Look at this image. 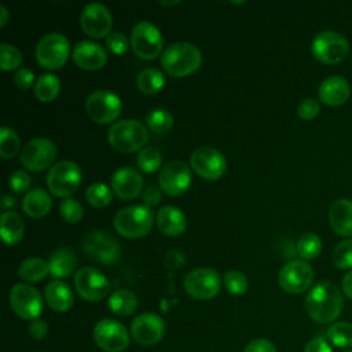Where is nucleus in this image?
I'll return each instance as SVG.
<instances>
[{"label": "nucleus", "mask_w": 352, "mask_h": 352, "mask_svg": "<svg viewBox=\"0 0 352 352\" xmlns=\"http://www.w3.org/2000/svg\"><path fill=\"white\" fill-rule=\"evenodd\" d=\"M29 336L34 340H43L47 337L48 334V326L45 323V320L43 319H34L30 322L29 327H28Z\"/></svg>", "instance_id": "nucleus-49"}, {"label": "nucleus", "mask_w": 352, "mask_h": 352, "mask_svg": "<svg viewBox=\"0 0 352 352\" xmlns=\"http://www.w3.org/2000/svg\"><path fill=\"white\" fill-rule=\"evenodd\" d=\"M349 82L341 76H330L324 78L318 89V95L322 103L326 106H340L349 98Z\"/></svg>", "instance_id": "nucleus-23"}, {"label": "nucleus", "mask_w": 352, "mask_h": 352, "mask_svg": "<svg viewBox=\"0 0 352 352\" xmlns=\"http://www.w3.org/2000/svg\"><path fill=\"white\" fill-rule=\"evenodd\" d=\"M331 261L340 270L352 268V239H345L336 245Z\"/></svg>", "instance_id": "nucleus-41"}, {"label": "nucleus", "mask_w": 352, "mask_h": 352, "mask_svg": "<svg viewBox=\"0 0 352 352\" xmlns=\"http://www.w3.org/2000/svg\"><path fill=\"white\" fill-rule=\"evenodd\" d=\"M155 223L158 230L168 236H179L186 231L187 227L184 213L172 205H166L157 212Z\"/></svg>", "instance_id": "nucleus-24"}, {"label": "nucleus", "mask_w": 352, "mask_h": 352, "mask_svg": "<svg viewBox=\"0 0 352 352\" xmlns=\"http://www.w3.org/2000/svg\"><path fill=\"white\" fill-rule=\"evenodd\" d=\"M80 25L87 36L92 38H106L111 33L113 18L106 6L100 3H89L81 11Z\"/></svg>", "instance_id": "nucleus-18"}, {"label": "nucleus", "mask_w": 352, "mask_h": 352, "mask_svg": "<svg viewBox=\"0 0 352 352\" xmlns=\"http://www.w3.org/2000/svg\"><path fill=\"white\" fill-rule=\"evenodd\" d=\"M312 280L314 270L305 260H292L286 263L278 274L279 286L290 294H298L308 290Z\"/></svg>", "instance_id": "nucleus-16"}, {"label": "nucleus", "mask_w": 352, "mask_h": 352, "mask_svg": "<svg viewBox=\"0 0 352 352\" xmlns=\"http://www.w3.org/2000/svg\"><path fill=\"white\" fill-rule=\"evenodd\" d=\"M14 82L19 89H29L34 81V73L30 69L26 67H21L16 70V73L14 74Z\"/></svg>", "instance_id": "nucleus-47"}, {"label": "nucleus", "mask_w": 352, "mask_h": 352, "mask_svg": "<svg viewBox=\"0 0 352 352\" xmlns=\"http://www.w3.org/2000/svg\"><path fill=\"white\" fill-rule=\"evenodd\" d=\"M104 40H106L107 50L113 55H124L128 51L129 45H131L126 36L121 32H111Z\"/></svg>", "instance_id": "nucleus-44"}, {"label": "nucleus", "mask_w": 352, "mask_h": 352, "mask_svg": "<svg viewBox=\"0 0 352 352\" xmlns=\"http://www.w3.org/2000/svg\"><path fill=\"white\" fill-rule=\"evenodd\" d=\"M319 103L312 99V98H305L298 103L297 107V114L300 118L305 120V121H311L314 118H316V116L319 114Z\"/></svg>", "instance_id": "nucleus-46"}, {"label": "nucleus", "mask_w": 352, "mask_h": 352, "mask_svg": "<svg viewBox=\"0 0 352 352\" xmlns=\"http://www.w3.org/2000/svg\"><path fill=\"white\" fill-rule=\"evenodd\" d=\"M148 140L146 125L136 118H126L114 122L107 132L109 144L124 154L140 151Z\"/></svg>", "instance_id": "nucleus-3"}, {"label": "nucleus", "mask_w": 352, "mask_h": 352, "mask_svg": "<svg viewBox=\"0 0 352 352\" xmlns=\"http://www.w3.org/2000/svg\"><path fill=\"white\" fill-rule=\"evenodd\" d=\"M342 307L341 290L329 280L316 283L305 297V309L309 318L322 324L336 320L341 315Z\"/></svg>", "instance_id": "nucleus-1"}, {"label": "nucleus", "mask_w": 352, "mask_h": 352, "mask_svg": "<svg viewBox=\"0 0 352 352\" xmlns=\"http://www.w3.org/2000/svg\"><path fill=\"white\" fill-rule=\"evenodd\" d=\"M56 158V147L47 138L29 140L19 153V161L28 170L41 172L51 166Z\"/></svg>", "instance_id": "nucleus-12"}, {"label": "nucleus", "mask_w": 352, "mask_h": 352, "mask_svg": "<svg viewBox=\"0 0 352 352\" xmlns=\"http://www.w3.org/2000/svg\"><path fill=\"white\" fill-rule=\"evenodd\" d=\"M21 150V140L14 129L1 126L0 129V155L3 160L15 157Z\"/></svg>", "instance_id": "nucleus-38"}, {"label": "nucleus", "mask_w": 352, "mask_h": 352, "mask_svg": "<svg viewBox=\"0 0 352 352\" xmlns=\"http://www.w3.org/2000/svg\"><path fill=\"white\" fill-rule=\"evenodd\" d=\"M22 52L14 47L12 44L1 43L0 45V69L3 72H11L15 69H21L22 63Z\"/></svg>", "instance_id": "nucleus-40"}, {"label": "nucleus", "mask_w": 352, "mask_h": 352, "mask_svg": "<svg viewBox=\"0 0 352 352\" xmlns=\"http://www.w3.org/2000/svg\"><path fill=\"white\" fill-rule=\"evenodd\" d=\"M121 111V99L107 89H98L85 100V113L96 124H113L120 117Z\"/></svg>", "instance_id": "nucleus-10"}, {"label": "nucleus", "mask_w": 352, "mask_h": 352, "mask_svg": "<svg viewBox=\"0 0 352 352\" xmlns=\"http://www.w3.org/2000/svg\"><path fill=\"white\" fill-rule=\"evenodd\" d=\"M220 275L213 268L191 270L183 280L186 293L195 300H210L220 292Z\"/></svg>", "instance_id": "nucleus-11"}, {"label": "nucleus", "mask_w": 352, "mask_h": 352, "mask_svg": "<svg viewBox=\"0 0 352 352\" xmlns=\"http://www.w3.org/2000/svg\"><path fill=\"white\" fill-rule=\"evenodd\" d=\"M94 340L106 352H122L129 345L126 329L114 319L99 320L94 329Z\"/></svg>", "instance_id": "nucleus-17"}, {"label": "nucleus", "mask_w": 352, "mask_h": 352, "mask_svg": "<svg viewBox=\"0 0 352 352\" xmlns=\"http://www.w3.org/2000/svg\"><path fill=\"white\" fill-rule=\"evenodd\" d=\"M50 274L47 261L38 257H29L19 264L18 275L26 282H40Z\"/></svg>", "instance_id": "nucleus-33"}, {"label": "nucleus", "mask_w": 352, "mask_h": 352, "mask_svg": "<svg viewBox=\"0 0 352 352\" xmlns=\"http://www.w3.org/2000/svg\"><path fill=\"white\" fill-rule=\"evenodd\" d=\"M81 169L73 161H59L47 173V187L58 198H69L81 184Z\"/></svg>", "instance_id": "nucleus-7"}, {"label": "nucleus", "mask_w": 352, "mask_h": 352, "mask_svg": "<svg viewBox=\"0 0 352 352\" xmlns=\"http://www.w3.org/2000/svg\"><path fill=\"white\" fill-rule=\"evenodd\" d=\"M74 289L85 301L103 300L110 292L109 279L94 267H82L74 274Z\"/></svg>", "instance_id": "nucleus-14"}, {"label": "nucleus", "mask_w": 352, "mask_h": 352, "mask_svg": "<svg viewBox=\"0 0 352 352\" xmlns=\"http://www.w3.org/2000/svg\"><path fill=\"white\" fill-rule=\"evenodd\" d=\"M0 224H1V238L6 245L14 246L22 241L25 226L18 213L12 210L3 212L0 217Z\"/></svg>", "instance_id": "nucleus-29"}, {"label": "nucleus", "mask_w": 352, "mask_h": 352, "mask_svg": "<svg viewBox=\"0 0 352 352\" xmlns=\"http://www.w3.org/2000/svg\"><path fill=\"white\" fill-rule=\"evenodd\" d=\"M8 301L12 311L22 319H38L43 312V297L38 290L28 283H16L11 287Z\"/></svg>", "instance_id": "nucleus-13"}, {"label": "nucleus", "mask_w": 352, "mask_h": 352, "mask_svg": "<svg viewBox=\"0 0 352 352\" xmlns=\"http://www.w3.org/2000/svg\"><path fill=\"white\" fill-rule=\"evenodd\" d=\"M34 54L41 67L47 70L62 69L70 55L69 40L60 33H48L38 40Z\"/></svg>", "instance_id": "nucleus-5"}, {"label": "nucleus", "mask_w": 352, "mask_h": 352, "mask_svg": "<svg viewBox=\"0 0 352 352\" xmlns=\"http://www.w3.org/2000/svg\"><path fill=\"white\" fill-rule=\"evenodd\" d=\"M243 352H276V348L271 341L264 340V338H257V340L250 341L245 346Z\"/></svg>", "instance_id": "nucleus-48"}, {"label": "nucleus", "mask_w": 352, "mask_h": 352, "mask_svg": "<svg viewBox=\"0 0 352 352\" xmlns=\"http://www.w3.org/2000/svg\"><path fill=\"white\" fill-rule=\"evenodd\" d=\"M183 261H184L183 254H182L180 252H176V250L169 252V253L166 254V257H165V265H166L168 268H170V270L180 267V265L183 264Z\"/></svg>", "instance_id": "nucleus-52"}, {"label": "nucleus", "mask_w": 352, "mask_h": 352, "mask_svg": "<svg viewBox=\"0 0 352 352\" xmlns=\"http://www.w3.org/2000/svg\"><path fill=\"white\" fill-rule=\"evenodd\" d=\"M52 201L47 191L41 188H33L22 199L23 213L32 219H41L51 210Z\"/></svg>", "instance_id": "nucleus-27"}, {"label": "nucleus", "mask_w": 352, "mask_h": 352, "mask_svg": "<svg viewBox=\"0 0 352 352\" xmlns=\"http://www.w3.org/2000/svg\"><path fill=\"white\" fill-rule=\"evenodd\" d=\"M72 59L82 70H99L107 62V52L98 43L82 40L74 45Z\"/></svg>", "instance_id": "nucleus-22"}, {"label": "nucleus", "mask_w": 352, "mask_h": 352, "mask_svg": "<svg viewBox=\"0 0 352 352\" xmlns=\"http://www.w3.org/2000/svg\"><path fill=\"white\" fill-rule=\"evenodd\" d=\"M34 91V96L43 102V103H50L52 100H55L60 92V81L56 76L47 73V74H41L33 87Z\"/></svg>", "instance_id": "nucleus-31"}, {"label": "nucleus", "mask_w": 352, "mask_h": 352, "mask_svg": "<svg viewBox=\"0 0 352 352\" xmlns=\"http://www.w3.org/2000/svg\"><path fill=\"white\" fill-rule=\"evenodd\" d=\"M326 336L329 341L338 348L352 346V323L349 322H336L327 327Z\"/></svg>", "instance_id": "nucleus-34"}, {"label": "nucleus", "mask_w": 352, "mask_h": 352, "mask_svg": "<svg viewBox=\"0 0 352 352\" xmlns=\"http://www.w3.org/2000/svg\"><path fill=\"white\" fill-rule=\"evenodd\" d=\"M59 214L66 223L76 224L82 219L84 209L78 201L73 198H65L59 205Z\"/></svg>", "instance_id": "nucleus-43"}, {"label": "nucleus", "mask_w": 352, "mask_h": 352, "mask_svg": "<svg viewBox=\"0 0 352 352\" xmlns=\"http://www.w3.org/2000/svg\"><path fill=\"white\" fill-rule=\"evenodd\" d=\"M44 298L50 308L56 312H66L74 302L72 289L62 280H51L44 290Z\"/></svg>", "instance_id": "nucleus-26"}, {"label": "nucleus", "mask_w": 352, "mask_h": 352, "mask_svg": "<svg viewBox=\"0 0 352 352\" xmlns=\"http://www.w3.org/2000/svg\"><path fill=\"white\" fill-rule=\"evenodd\" d=\"M142 199L144 202L146 206L151 208V206H157L161 199H162V194L160 191V188L154 187V186H150V187H146L142 192Z\"/></svg>", "instance_id": "nucleus-50"}, {"label": "nucleus", "mask_w": 352, "mask_h": 352, "mask_svg": "<svg viewBox=\"0 0 352 352\" xmlns=\"http://www.w3.org/2000/svg\"><path fill=\"white\" fill-rule=\"evenodd\" d=\"M129 43L135 55L143 60H153L162 55V36L158 28L148 21L138 22L132 28Z\"/></svg>", "instance_id": "nucleus-8"}, {"label": "nucleus", "mask_w": 352, "mask_h": 352, "mask_svg": "<svg viewBox=\"0 0 352 352\" xmlns=\"http://www.w3.org/2000/svg\"><path fill=\"white\" fill-rule=\"evenodd\" d=\"M304 352H333V349L323 337H316V338H312L305 345Z\"/></svg>", "instance_id": "nucleus-51"}, {"label": "nucleus", "mask_w": 352, "mask_h": 352, "mask_svg": "<svg viewBox=\"0 0 352 352\" xmlns=\"http://www.w3.org/2000/svg\"><path fill=\"white\" fill-rule=\"evenodd\" d=\"M322 252V241L314 232L302 234L297 241V254L302 260H312Z\"/></svg>", "instance_id": "nucleus-36"}, {"label": "nucleus", "mask_w": 352, "mask_h": 352, "mask_svg": "<svg viewBox=\"0 0 352 352\" xmlns=\"http://www.w3.org/2000/svg\"><path fill=\"white\" fill-rule=\"evenodd\" d=\"M202 63V54L197 45L188 41L169 44L161 55V66L166 74L182 78L194 74Z\"/></svg>", "instance_id": "nucleus-2"}, {"label": "nucleus", "mask_w": 352, "mask_h": 352, "mask_svg": "<svg viewBox=\"0 0 352 352\" xmlns=\"http://www.w3.org/2000/svg\"><path fill=\"white\" fill-rule=\"evenodd\" d=\"M173 117L169 111L164 109L151 110L146 116V125L150 131L155 133H168L173 126Z\"/></svg>", "instance_id": "nucleus-37"}, {"label": "nucleus", "mask_w": 352, "mask_h": 352, "mask_svg": "<svg viewBox=\"0 0 352 352\" xmlns=\"http://www.w3.org/2000/svg\"><path fill=\"white\" fill-rule=\"evenodd\" d=\"M8 186L11 188V191H14L15 194H22V192H26L30 187V176L19 169V170H15L11 176H10V180H8ZM29 192V191H28Z\"/></svg>", "instance_id": "nucleus-45"}, {"label": "nucleus", "mask_w": 352, "mask_h": 352, "mask_svg": "<svg viewBox=\"0 0 352 352\" xmlns=\"http://www.w3.org/2000/svg\"><path fill=\"white\" fill-rule=\"evenodd\" d=\"M348 352H352V351H348Z\"/></svg>", "instance_id": "nucleus-57"}, {"label": "nucleus", "mask_w": 352, "mask_h": 352, "mask_svg": "<svg viewBox=\"0 0 352 352\" xmlns=\"http://www.w3.org/2000/svg\"><path fill=\"white\" fill-rule=\"evenodd\" d=\"M329 221L338 235L352 238V201L346 198L334 201L329 210Z\"/></svg>", "instance_id": "nucleus-25"}, {"label": "nucleus", "mask_w": 352, "mask_h": 352, "mask_svg": "<svg viewBox=\"0 0 352 352\" xmlns=\"http://www.w3.org/2000/svg\"><path fill=\"white\" fill-rule=\"evenodd\" d=\"M76 264H77V257L72 249L69 248L56 249L51 254L48 261L50 274L54 278H59V279L67 278L74 272Z\"/></svg>", "instance_id": "nucleus-28"}, {"label": "nucleus", "mask_w": 352, "mask_h": 352, "mask_svg": "<svg viewBox=\"0 0 352 352\" xmlns=\"http://www.w3.org/2000/svg\"><path fill=\"white\" fill-rule=\"evenodd\" d=\"M223 283H224L227 292L234 296H241V294L246 293L248 285H249L245 274L241 271H236V270L227 271L223 276Z\"/></svg>", "instance_id": "nucleus-42"}, {"label": "nucleus", "mask_w": 352, "mask_h": 352, "mask_svg": "<svg viewBox=\"0 0 352 352\" xmlns=\"http://www.w3.org/2000/svg\"><path fill=\"white\" fill-rule=\"evenodd\" d=\"M190 165L194 172L205 180H219L227 169L226 157L213 147H198L190 155Z\"/></svg>", "instance_id": "nucleus-15"}, {"label": "nucleus", "mask_w": 352, "mask_h": 352, "mask_svg": "<svg viewBox=\"0 0 352 352\" xmlns=\"http://www.w3.org/2000/svg\"><path fill=\"white\" fill-rule=\"evenodd\" d=\"M8 16H10L8 10L4 6H0V28H4L7 25Z\"/></svg>", "instance_id": "nucleus-55"}, {"label": "nucleus", "mask_w": 352, "mask_h": 352, "mask_svg": "<svg viewBox=\"0 0 352 352\" xmlns=\"http://www.w3.org/2000/svg\"><path fill=\"white\" fill-rule=\"evenodd\" d=\"M85 199L94 208H106L113 199V190L104 183H92L85 190Z\"/></svg>", "instance_id": "nucleus-35"}, {"label": "nucleus", "mask_w": 352, "mask_h": 352, "mask_svg": "<svg viewBox=\"0 0 352 352\" xmlns=\"http://www.w3.org/2000/svg\"><path fill=\"white\" fill-rule=\"evenodd\" d=\"M311 51L314 58L320 63L336 65L348 56L349 43L338 32L323 30L314 37Z\"/></svg>", "instance_id": "nucleus-6"}, {"label": "nucleus", "mask_w": 352, "mask_h": 352, "mask_svg": "<svg viewBox=\"0 0 352 352\" xmlns=\"http://www.w3.org/2000/svg\"><path fill=\"white\" fill-rule=\"evenodd\" d=\"M15 198H12L11 195H4L1 198V209L3 212H10V209H12L15 206Z\"/></svg>", "instance_id": "nucleus-54"}, {"label": "nucleus", "mask_w": 352, "mask_h": 352, "mask_svg": "<svg viewBox=\"0 0 352 352\" xmlns=\"http://www.w3.org/2000/svg\"><path fill=\"white\" fill-rule=\"evenodd\" d=\"M154 224L153 210L146 205H132L118 210L114 216V230L129 239L146 236Z\"/></svg>", "instance_id": "nucleus-4"}, {"label": "nucleus", "mask_w": 352, "mask_h": 352, "mask_svg": "<svg viewBox=\"0 0 352 352\" xmlns=\"http://www.w3.org/2000/svg\"><path fill=\"white\" fill-rule=\"evenodd\" d=\"M158 184L169 197L183 194L191 184V170L188 165L183 161H170L165 164L158 175Z\"/></svg>", "instance_id": "nucleus-19"}, {"label": "nucleus", "mask_w": 352, "mask_h": 352, "mask_svg": "<svg viewBox=\"0 0 352 352\" xmlns=\"http://www.w3.org/2000/svg\"><path fill=\"white\" fill-rule=\"evenodd\" d=\"M161 6H165V7H170V6H177L180 4L179 0H173V1H158Z\"/></svg>", "instance_id": "nucleus-56"}, {"label": "nucleus", "mask_w": 352, "mask_h": 352, "mask_svg": "<svg viewBox=\"0 0 352 352\" xmlns=\"http://www.w3.org/2000/svg\"><path fill=\"white\" fill-rule=\"evenodd\" d=\"M342 292L348 298L352 300V270L342 279Z\"/></svg>", "instance_id": "nucleus-53"}, {"label": "nucleus", "mask_w": 352, "mask_h": 352, "mask_svg": "<svg viewBox=\"0 0 352 352\" xmlns=\"http://www.w3.org/2000/svg\"><path fill=\"white\" fill-rule=\"evenodd\" d=\"M136 162L138 166L146 172V173H153L155 170H158L162 165V155L160 153L158 148L148 146L144 147L139 151L138 157H136Z\"/></svg>", "instance_id": "nucleus-39"}, {"label": "nucleus", "mask_w": 352, "mask_h": 352, "mask_svg": "<svg viewBox=\"0 0 352 352\" xmlns=\"http://www.w3.org/2000/svg\"><path fill=\"white\" fill-rule=\"evenodd\" d=\"M131 333L138 344L150 346L162 338L165 333V322L157 314L144 312L132 320Z\"/></svg>", "instance_id": "nucleus-20"}, {"label": "nucleus", "mask_w": 352, "mask_h": 352, "mask_svg": "<svg viewBox=\"0 0 352 352\" xmlns=\"http://www.w3.org/2000/svg\"><path fill=\"white\" fill-rule=\"evenodd\" d=\"M143 183L142 175L133 168H120L111 176V190L122 201L142 195Z\"/></svg>", "instance_id": "nucleus-21"}, {"label": "nucleus", "mask_w": 352, "mask_h": 352, "mask_svg": "<svg viewBox=\"0 0 352 352\" xmlns=\"http://www.w3.org/2000/svg\"><path fill=\"white\" fill-rule=\"evenodd\" d=\"M81 245L89 258L103 265L114 264L121 254V246L118 241L103 230H92L87 232Z\"/></svg>", "instance_id": "nucleus-9"}, {"label": "nucleus", "mask_w": 352, "mask_h": 352, "mask_svg": "<svg viewBox=\"0 0 352 352\" xmlns=\"http://www.w3.org/2000/svg\"><path fill=\"white\" fill-rule=\"evenodd\" d=\"M107 304L113 314L118 316H128L138 309L139 301L132 292L126 289H120L110 294Z\"/></svg>", "instance_id": "nucleus-30"}, {"label": "nucleus", "mask_w": 352, "mask_h": 352, "mask_svg": "<svg viewBox=\"0 0 352 352\" xmlns=\"http://www.w3.org/2000/svg\"><path fill=\"white\" fill-rule=\"evenodd\" d=\"M165 85V76L161 70L154 67L143 69L136 77V87L142 94L154 95Z\"/></svg>", "instance_id": "nucleus-32"}]
</instances>
